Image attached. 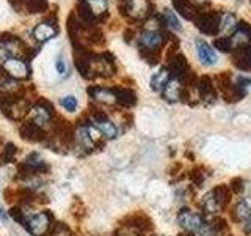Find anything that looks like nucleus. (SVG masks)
<instances>
[{
    "label": "nucleus",
    "instance_id": "1",
    "mask_svg": "<svg viewBox=\"0 0 251 236\" xmlns=\"http://www.w3.org/2000/svg\"><path fill=\"white\" fill-rule=\"evenodd\" d=\"M138 49L141 59L146 60L149 65H157L160 60L163 46L168 43L170 31L168 29H143L137 36Z\"/></svg>",
    "mask_w": 251,
    "mask_h": 236
},
{
    "label": "nucleus",
    "instance_id": "2",
    "mask_svg": "<svg viewBox=\"0 0 251 236\" xmlns=\"http://www.w3.org/2000/svg\"><path fill=\"white\" fill-rule=\"evenodd\" d=\"M154 3L151 0H126L121 5V13L130 21L141 22L149 21L154 14Z\"/></svg>",
    "mask_w": 251,
    "mask_h": 236
},
{
    "label": "nucleus",
    "instance_id": "3",
    "mask_svg": "<svg viewBox=\"0 0 251 236\" xmlns=\"http://www.w3.org/2000/svg\"><path fill=\"white\" fill-rule=\"evenodd\" d=\"M222 16L217 11H201L195 18V26L204 35H217L222 30Z\"/></svg>",
    "mask_w": 251,
    "mask_h": 236
},
{
    "label": "nucleus",
    "instance_id": "4",
    "mask_svg": "<svg viewBox=\"0 0 251 236\" xmlns=\"http://www.w3.org/2000/svg\"><path fill=\"white\" fill-rule=\"evenodd\" d=\"M55 225L53 222V214L50 211H39L38 214L31 216L28 219V224L25 230L31 236H46L50 232V228Z\"/></svg>",
    "mask_w": 251,
    "mask_h": 236
},
{
    "label": "nucleus",
    "instance_id": "5",
    "mask_svg": "<svg viewBox=\"0 0 251 236\" xmlns=\"http://www.w3.org/2000/svg\"><path fill=\"white\" fill-rule=\"evenodd\" d=\"M55 117V109L50 101L44 98H39L36 104L31 107V121L36 123L38 126H46L47 123H52Z\"/></svg>",
    "mask_w": 251,
    "mask_h": 236
},
{
    "label": "nucleus",
    "instance_id": "6",
    "mask_svg": "<svg viewBox=\"0 0 251 236\" xmlns=\"http://www.w3.org/2000/svg\"><path fill=\"white\" fill-rule=\"evenodd\" d=\"M177 222L188 233H200V230L204 225V219L198 212H195L188 208H182L177 212Z\"/></svg>",
    "mask_w": 251,
    "mask_h": 236
},
{
    "label": "nucleus",
    "instance_id": "7",
    "mask_svg": "<svg viewBox=\"0 0 251 236\" xmlns=\"http://www.w3.org/2000/svg\"><path fill=\"white\" fill-rule=\"evenodd\" d=\"M121 225L126 227H130L133 230L141 232V233H146V232H152L154 230V224L151 217L148 214H145L143 211H138V212H133V214L127 216L126 219L121 220Z\"/></svg>",
    "mask_w": 251,
    "mask_h": 236
},
{
    "label": "nucleus",
    "instance_id": "8",
    "mask_svg": "<svg viewBox=\"0 0 251 236\" xmlns=\"http://www.w3.org/2000/svg\"><path fill=\"white\" fill-rule=\"evenodd\" d=\"M3 69L6 74L16 81H22V79L30 77V68L24 60L21 59H6L3 61Z\"/></svg>",
    "mask_w": 251,
    "mask_h": 236
},
{
    "label": "nucleus",
    "instance_id": "9",
    "mask_svg": "<svg viewBox=\"0 0 251 236\" xmlns=\"http://www.w3.org/2000/svg\"><path fill=\"white\" fill-rule=\"evenodd\" d=\"M168 69H170V73L173 77H176L179 79L180 82L184 81V79L192 73V69H190V65H188V61L187 59L184 57L182 54H176V55H173V57L168 60Z\"/></svg>",
    "mask_w": 251,
    "mask_h": 236
},
{
    "label": "nucleus",
    "instance_id": "10",
    "mask_svg": "<svg viewBox=\"0 0 251 236\" xmlns=\"http://www.w3.org/2000/svg\"><path fill=\"white\" fill-rule=\"evenodd\" d=\"M196 91H198V96L204 104H212V102L217 101V90H215V84L212 82V79L209 76H202L198 79L196 82Z\"/></svg>",
    "mask_w": 251,
    "mask_h": 236
},
{
    "label": "nucleus",
    "instance_id": "11",
    "mask_svg": "<svg viewBox=\"0 0 251 236\" xmlns=\"http://www.w3.org/2000/svg\"><path fill=\"white\" fill-rule=\"evenodd\" d=\"M19 134H21V137L24 140H27V142H44L47 139L46 136V132L44 129L41 128V126H38L36 123L33 121H24L21 126H19Z\"/></svg>",
    "mask_w": 251,
    "mask_h": 236
},
{
    "label": "nucleus",
    "instance_id": "12",
    "mask_svg": "<svg viewBox=\"0 0 251 236\" xmlns=\"http://www.w3.org/2000/svg\"><path fill=\"white\" fill-rule=\"evenodd\" d=\"M234 49L235 47H243V46H251V26L247 21H239V26L235 31L231 35Z\"/></svg>",
    "mask_w": 251,
    "mask_h": 236
},
{
    "label": "nucleus",
    "instance_id": "13",
    "mask_svg": "<svg viewBox=\"0 0 251 236\" xmlns=\"http://www.w3.org/2000/svg\"><path fill=\"white\" fill-rule=\"evenodd\" d=\"M196 52H198V59L204 66H212L217 63V54L209 43H206L204 39L198 38L196 39Z\"/></svg>",
    "mask_w": 251,
    "mask_h": 236
},
{
    "label": "nucleus",
    "instance_id": "14",
    "mask_svg": "<svg viewBox=\"0 0 251 236\" xmlns=\"http://www.w3.org/2000/svg\"><path fill=\"white\" fill-rule=\"evenodd\" d=\"M182 90H184L182 82H180L179 79H176V77H171L170 82L165 85V88L160 93H162V98L165 101L177 102V101H180V96H182Z\"/></svg>",
    "mask_w": 251,
    "mask_h": 236
},
{
    "label": "nucleus",
    "instance_id": "15",
    "mask_svg": "<svg viewBox=\"0 0 251 236\" xmlns=\"http://www.w3.org/2000/svg\"><path fill=\"white\" fill-rule=\"evenodd\" d=\"M86 91H88V94L94 101L102 102V104H115L116 102V96L112 91V88H104V87H99V85H91L86 88Z\"/></svg>",
    "mask_w": 251,
    "mask_h": 236
},
{
    "label": "nucleus",
    "instance_id": "16",
    "mask_svg": "<svg viewBox=\"0 0 251 236\" xmlns=\"http://www.w3.org/2000/svg\"><path fill=\"white\" fill-rule=\"evenodd\" d=\"M57 31H58V29H57V26H55V22L43 21L33 29V36L38 39L39 43H44V41H47V39H50L57 35Z\"/></svg>",
    "mask_w": 251,
    "mask_h": 236
},
{
    "label": "nucleus",
    "instance_id": "17",
    "mask_svg": "<svg viewBox=\"0 0 251 236\" xmlns=\"http://www.w3.org/2000/svg\"><path fill=\"white\" fill-rule=\"evenodd\" d=\"M112 91L116 96V104H120L126 109H130L137 104V94L130 88H123V87H115Z\"/></svg>",
    "mask_w": 251,
    "mask_h": 236
},
{
    "label": "nucleus",
    "instance_id": "18",
    "mask_svg": "<svg viewBox=\"0 0 251 236\" xmlns=\"http://www.w3.org/2000/svg\"><path fill=\"white\" fill-rule=\"evenodd\" d=\"M173 5H175V10L182 16L184 19L188 21H195V18L201 13L190 0H173Z\"/></svg>",
    "mask_w": 251,
    "mask_h": 236
},
{
    "label": "nucleus",
    "instance_id": "19",
    "mask_svg": "<svg viewBox=\"0 0 251 236\" xmlns=\"http://www.w3.org/2000/svg\"><path fill=\"white\" fill-rule=\"evenodd\" d=\"M171 73H170V69L168 66H163L160 68L157 73L152 74L151 77V88L154 91H162L165 88V85H167L170 82V79H171Z\"/></svg>",
    "mask_w": 251,
    "mask_h": 236
},
{
    "label": "nucleus",
    "instance_id": "20",
    "mask_svg": "<svg viewBox=\"0 0 251 236\" xmlns=\"http://www.w3.org/2000/svg\"><path fill=\"white\" fill-rule=\"evenodd\" d=\"M201 206H202L204 211L207 212V214H217L218 211H222V209H223V206L220 205V202H218V199H217V195L214 194V191L207 192L206 195L202 197Z\"/></svg>",
    "mask_w": 251,
    "mask_h": 236
},
{
    "label": "nucleus",
    "instance_id": "21",
    "mask_svg": "<svg viewBox=\"0 0 251 236\" xmlns=\"http://www.w3.org/2000/svg\"><path fill=\"white\" fill-rule=\"evenodd\" d=\"M232 219L235 222H248L251 219V206L247 202H239L232 209Z\"/></svg>",
    "mask_w": 251,
    "mask_h": 236
},
{
    "label": "nucleus",
    "instance_id": "22",
    "mask_svg": "<svg viewBox=\"0 0 251 236\" xmlns=\"http://www.w3.org/2000/svg\"><path fill=\"white\" fill-rule=\"evenodd\" d=\"M214 191V194L217 195V199H218V202H220V205L223 206V209L229 205V202H231V199H232V191H231V187L227 186V184H218L217 187H214L212 189Z\"/></svg>",
    "mask_w": 251,
    "mask_h": 236
},
{
    "label": "nucleus",
    "instance_id": "23",
    "mask_svg": "<svg viewBox=\"0 0 251 236\" xmlns=\"http://www.w3.org/2000/svg\"><path fill=\"white\" fill-rule=\"evenodd\" d=\"M237 26H239L237 18L232 13H226L222 16V30L220 31H223L225 36H231L235 31V29H237Z\"/></svg>",
    "mask_w": 251,
    "mask_h": 236
},
{
    "label": "nucleus",
    "instance_id": "24",
    "mask_svg": "<svg viewBox=\"0 0 251 236\" xmlns=\"http://www.w3.org/2000/svg\"><path fill=\"white\" fill-rule=\"evenodd\" d=\"M16 154H18V147H16L13 142H8L3 147L2 153H0V165L11 164L16 159Z\"/></svg>",
    "mask_w": 251,
    "mask_h": 236
},
{
    "label": "nucleus",
    "instance_id": "25",
    "mask_svg": "<svg viewBox=\"0 0 251 236\" xmlns=\"http://www.w3.org/2000/svg\"><path fill=\"white\" fill-rule=\"evenodd\" d=\"M86 3L91 8V11L96 16V19L102 21V18L107 16V8H108L107 0H86Z\"/></svg>",
    "mask_w": 251,
    "mask_h": 236
},
{
    "label": "nucleus",
    "instance_id": "26",
    "mask_svg": "<svg viewBox=\"0 0 251 236\" xmlns=\"http://www.w3.org/2000/svg\"><path fill=\"white\" fill-rule=\"evenodd\" d=\"M162 18L165 21V26H167V29H173V30H176V31H180L182 30V24L179 22L177 19V16L173 13L170 8H165L163 10V14H162Z\"/></svg>",
    "mask_w": 251,
    "mask_h": 236
},
{
    "label": "nucleus",
    "instance_id": "27",
    "mask_svg": "<svg viewBox=\"0 0 251 236\" xmlns=\"http://www.w3.org/2000/svg\"><path fill=\"white\" fill-rule=\"evenodd\" d=\"M190 179H192V183L196 186V187H201L204 184V181L207 179L209 177V173H206V169L204 167H195L192 172H190Z\"/></svg>",
    "mask_w": 251,
    "mask_h": 236
},
{
    "label": "nucleus",
    "instance_id": "28",
    "mask_svg": "<svg viewBox=\"0 0 251 236\" xmlns=\"http://www.w3.org/2000/svg\"><path fill=\"white\" fill-rule=\"evenodd\" d=\"M10 217L13 219V220H16L18 224H21L24 228L27 227V224H28V219H27V216H25V211H24L19 205H14V206H11V209H10Z\"/></svg>",
    "mask_w": 251,
    "mask_h": 236
},
{
    "label": "nucleus",
    "instance_id": "29",
    "mask_svg": "<svg viewBox=\"0 0 251 236\" xmlns=\"http://www.w3.org/2000/svg\"><path fill=\"white\" fill-rule=\"evenodd\" d=\"M214 46L217 47L218 51H222V52H232L234 51V44H232L231 36H225L223 35V36L215 38Z\"/></svg>",
    "mask_w": 251,
    "mask_h": 236
},
{
    "label": "nucleus",
    "instance_id": "30",
    "mask_svg": "<svg viewBox=\"0 0 251 236\" xmlns=\"http://www.w3.org/2000/svg\"><path fill=\"white\" fill-rule=\"evenodd\" d=\"M46 236H74L71 233V228L65 222H55V225L50 228V232Z\"/></svg>",
    "mask_w": 251,
    "mask_h": 236
},
{
    "label": "nucleus",
    "instance_id": "31",
    "mask_svg": "<svg viewBox=\"0 0 251 236\" xmlns=\"http://www.w3.org/2000/svg\"><path fill=\"white\" fill-rule=\"evenodd\" d=\"M60 104L65 107L68 112H74V110L77 109V98L73 96V94H68V96L60 99Z\"/></svg>",
    "mask_w": 251,
    "mask_h": 236
},
{
    "label": "nucleus",
    "instance_id": "32",
    "mask_svg": "<svg viewBox=\"0 0 251 236\" xmlns=\"http://www.w3.org/2000/svg\"><path fill=\"white\" fill-rule=\"evenodd\" d=\"M229 187H231V191L234 192V194H240L242 191H243V179L242 178H234L232 181H231V184H229Z\"/></svg>",
    "mask_w": 251,
    "mask_h": 236
},
{
    "label": "nucleus",
    "instance_id": "33",
    "mask_svg": "<svg viewBox=\"0 0 251 236\" xmlns=\"http://www.w3.org/2000/svg\"><path fill=\"white\" fill-rule=\"evenodd\" d=\"M235 84L237 85H240L242 88H248V87L251 85V79L250 77H243V76H240V77H237V81H235Z\"/></svg>",
    "mask_w": 251,
    "mask_h": 236
},
{
    "label": "nucleus",
    "instance_id": "34",
    "mask_svg": "<svg viewBox=\"0 0 251 236\" xmlns=\"http://www.w3.org/2000/svg\"><path fill=\"white\" fill-rule=\"evenodd\" d=\"M57 71L60 74H65L66 73V63L63 60V57H58L57 59Z\"/></svg>",
    "mask_w": 251,
    "mask_h": 236
},
{
    "label": "nucleus",
    "instance_id": "35",
    "mask_svg": "<svg viewBox=\"0 0 251 236\" xmlns=\"http://www.w3.org/2000/svg\"><path fill=\"white\" fill-rule=\"evenodd\" d=\"M190 2L198 8V10H201V8H204V5L209 3V0H190Z\"/></svg>",
    "mask_w": 251,
    "mask_h": 236
},
{
    "label": "nucleus",
    "instance_id": "36",
    "mask_svg": "<svg viewBox=\"0 0 251 236\" xmlns=\"http://www.w3.org/2000/svg\"><path fill=\"white\" fill-rule=\"evenodd\" d=\"M0 219H2L3 220V222H5V220H6V212L2 209V206H0Z\"/></svg>",
    "mask_w": 251,
    "mask_h": 236
},
{
    "label": "nucleus",
    "instance_id": "37",
    "mask_svg": "<svg viewBox=\"0 0 251 236\" xmlns=\"http://www.w3.org/2000/svg\"><path fill=\"white\" fill-rule=\"evenodd\" d=\"M245 232H247L248 235H251V219L248 220V224H247V227H245Z\"/></svg>",
    "mask_w": 251,
    "mask_h": 236
}]
</instances>
